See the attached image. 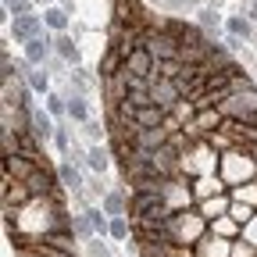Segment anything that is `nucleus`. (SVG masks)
<instances>
[{
  "label": "nucleus",
  "instance_id": "obj_1",
  "mask_svg": "<svg viewBox=\"0 0 257 257\" xmlns=\"http://www.w3.org/2000/svg\"><path fill=\"white\" fill-rule=\"evenodd\" d=\"M128 211H133L136 221H168V218L175 214L165 193H133Z\"/></svg>",
  "mask_w": 257,
  "mask_h": 257
},
{
  "label": "nucleus",
  "instance_id": "obj_2",
  "mask_svg": "<svg viewBox=\"0 0 257 257\" xmlns=\"http://www.w3.org/2000/svg\"><path fill=\"white\" fill-rule=\"evenodd\" d=\"M246 157H250V150H246ZM246 157H243V150H225L221 161H218V175L229 182V186L253 182V175H257V161H246Z\"/></svg>",
  "mask_w": 257,
  "mask_h": 257
},
{
  "label": "nucleus",
  "instance_id": "obj_3",
  "mask_svg": "<svg viewBox=\"0 0 257 257\" xmlns=\"http://www.w3.org/2000/svg\"><path fill=\"white\" fill-rule=\"evenodd\" d=\"M207 232H211V221H207L204 214H189V207L172 214V236H175V243H189V246H197Z\"/></svg>",
  "mask_w": 257,
  "mask_h": 257
},
{
  "label": "nucleus",
  "instance_id": "obj_4",
  "mask_svg": "<svg viewBox=\"0 0 257 257\" xmlns=\"http://www.w3.org/2000/svg\"><path fill=\"white\" fill-rule=\"evenodd\" d=\"M150 96H154V104H161L165 111H175V104L182 100V89H179L175 79L154 72V75H150Z\"/></svg>",
  "mask_w": 257,
  "mask_h": 257
},
{
  "label": "nucleus",
  "instance_id": "obj_5",
  "mask_svg": "<svg viewBox=\"0 0 257 257\" xmlns=\"http://www.w3.org/2000/svg\"><path fill=\"white\" fill-rule=\"evenodd\" d=\"M121 72H133V75H154L157 72V57L150 54V47H136L133 54L121 57Z\"/></svg>",
  "mask_w": 257,
  "mask_h": 257
},
{
  "label": "nucleus",
  "instance_id": "obj_6",
  "mask_svg": "<svg viewBox=\"0 0 257 257\" xmlns=\"http://www.w3.org/2000/svg\"><path fill=\"white\" fill-rule=\"evenodd\" d=\"M40 165H43V161L29 157V154H11V157H4V179H22L25 182Z\"/></svg>",
  "mask_w": 257,
  "mask_h": 257
},
{
  "label": "nucleus",
  "instance_id": "obj_7",
  "mask_svg": "<svg viewBox=\"0 0 257 257\" xmlns=\"http://www.w3.org/2000/svg\"><path fill=\"white\" fill-rule=\"evenodd\" d=\"M133 121H136L140 128H157V125L168 121V111L161 107V104H143V107L133 104Z\"/></svg>",
  "mask_w": 257,
  "mask_h": 257
},
{
  "label": "nucleus",
  "instance_id": "obj_8",
  "mask_svg": "<svg viewBox=\"0 0 257 257\" xmlns=\"http://www.w3.org/2000/svg\"><path fill=\"white\" fill-rule=\"evenodd\" d=\"M40 32H43V22H40L36 15H18V18H15V25H11L15 43H29V40H36Z\"/></svg>",
  "mask_w": 257,
  "mask_h": 257
},
{
  "label": "nucleus",
  "instance_id": "obj_9",
  "mask_svg": "<svg viewBox=\"0 0 257 257\" xmlns=\"http://www.w3.org/2000/svg\"><path fill=\"white\" fill-rule=\"evenodd\" d=\"M229 211H232V193H229V189L200 200V214H204L207 221H214V218H221V214H229Z\"/></svg>",
  "mask_w": 257,
  "mask_h": 257
},
{
  "label": "nucleus",
  "instance_id": "obj_10",
  "mask_svg": "<svg viewBox=\"0 0 257 257\" xmlns=\"http://www.w3.org/2000/svg\"><path fill=\"white\" fill-rule=\"evenodd\" d=\"M229 253H232V239H225L218 232H207L197 243V257H229Z\"/></svg>",
  "mask_w": 257,
  "mask_h": 257
},
{
  "label": "nucleus",
  "instance_id": "obj_11",
  "mask_svg": "<svg viewBox=\"0 0 257 257\" xmlns=\"http://www.w3.org/2000/svg\"><path fill=\"white\" fill-rule=\"evenodd\" d=\"M32 133H36L40 140H50L57 133V125H54V114L43 111V107H32Z\"/></svg>",
  "mask_w": 257,
  "mask_h": 257
},
{
  "label": "nucleus",
  "instance_id": "obj_12",
  "mask_svg": "<svg viewBox=\"0 0 257 257\" xmlns=\"http://www.w3.org/2000/svg\"><path fill=\"white\" fill-rule=\"evenodd\" d=\"M211 232H218V236H225V239H239V236H243V225H239L232 214H221V218L211 221Z\"/></svg>",
  "mask_w": 257,
  "mask_h": 257
},
{
  "label": "nucleus",
  "instance_id": "obj_13",
  "mask_svg": "<svg viewBox=\"0 0 257 257\" xmlns=\"http://www.w3.org/2000/svg\"><path fill=\"white\" fill-rule=\"evenodd\" d=\"M47 50H50V43H47L43 32H40L36 40L25 43V61H29V64H43V61H47Z\"/></svg>",
  "mask_w": 257,
  "mask_h": 257
},
{
  "label": "nucleus",
  "instance_id": "obj_14",
  "mask_svg": "<svg viewBox=\"0 0 257 257\" xmlns=\"http://www.w3.org/2000/svg\"><path fill=\"white\" fill-rule=\"evenodd\" d=\"M57 179H61V186H64V189H72V193H79V189H82V175H79V168L72 165V161H64V165L57 168Z\"/></svg>",
  "mask_w": 257,
  "mask_h": 257
},
{
  "label": "nucleus",
  "instance_id": "obj_15",
  "mask_svg": "<svg viewBox=\"0 0 257 257\" xmlns=\"http://www.w3.org/2000/svg\"><path fill=\"white\" fill-rule=\"evenodd\" d=\"M86 165H89L96 175H104L107 165H111V154H107L104 147H89V150H86Z\"/></svg>",
  "mask_w": 257,
  "mask_h": 257
},
{
  "label": "nucleus",
  "instance_id": "obj_16",
  "mask_svg": "<svg viewBox=\"0 0 257 257\" xmlns=\"http://www.w3.org/2000/svg\"><path fill=\"white\" fill-rule=\"evenodd\" d=\"M86 214H89V225H93V236H111V221L104 218L107 211H100V207H89Z\"/></svg>",
  "mask_w": 257,
  "mask_h": 257
},
{
  "label": "nucleus",
  "instance_id": "obj_17",
  "mask_svg": "<svg viewBox=\"0 0 257 257\" xmlns=\"http://www.w3.org/2000/svg\"><path fill=\"white\" fill-rule=\"evenodd\" d=\"M229 193H232V200H243V204L257 207V182H246V186H232Z\"/></svg>",
  "mask_w": 257,
  "mask_h": 257
},
{
  "label": "nucleus",
  "instance_id": "obj_18",
  "mask_svg": "<svg viewBox=\"0 0 257 257\" xmlns=\"http://www.w3.org/2000/svg\"><path fill=\"white\" fill-rule=\"evenodd\" d=\"M43 22H47L54 32H64V29H68V15H64L61 8H50V11L43 15Z\"/></svg>",
  "mask_w": 257,
  "mask_h": 257
},
{
  "label": "nucleus",
  "instance_id": "obj_19",
  "mask_svg": "<svg viewBox=\"0 0 257 257\" xmlns=\"http://www.w3.org/2000/svg\"><path fill=\"white\" fill-rule=\"evenodd\" d=\"M104 211H107L111 218L125 214V197H121V193H107V197H104Z\"/></svg>",
  "mask_w": 257,
  "mask_h": 257
},
{
  "label": "nucleus",
  "instance_id": "obj_20",
  "mask_svg": "<svg viewBox=\"0 0 257 257\" xmlns=\"http://www.w3.org/2000/svg\"><path fill=\"white\" fill-rule=\"evenodd\" d=\"M68 118H75V121H89V107H86L82 96H72V100H68Z\"/></svg>",
  "mask_w": 257,
  "mask_h": 257
},
{
  "label": "nucleus",
  "instance_id": "obj_21",
  "mask_svg": "<svg viewBox=\"0 0 257 257\" xmlns=\"http://www.w3.org/2000/svg\"><path fill=\"white\" fill-rule=\"evenodd\" d=\"M229 214H232L239 225H246V221L257 214V207H250V204H243V200H232V211H229Z\"/></svg>",
  "mask_w": 257,
  "mask_h": 257
},
{
  "label": "nucleus",
  "instance_id": "obj_22",
  "mask_svg": "<svg viewBox=\"0 0 257 257\" xmlns=\"http://www.w3.org/2000/svg\"><path fill=\"white\" fill-rule=\"evenodd\" d=\"M229 257H257V246L239 236V239H232V253H229Z\"/></svg>",
  "mask_w": 257,
  "mask_h": 257
},
{
  "label": "nucleus",
  "instance_id": "obj_23",
  "mask_svg": "<svg viewBox=\"0 0 257 257\" xmlns=\"http://www.w3.org/2000/svg\"><path fill=\"white\" fill-rule=\"evenodd\" d=\"M47 111H50L54 118L68 114V100H64V96H57V93H50V96H47Z\"/></svg>",
  "mask_w": 257,
  "mask_h": 257
},
{
  "label": "nucleus",
  "instance_id": "obj_24",
  "mask_svg": "<svg viewBox=\"0 0 257 257\" xmlns=\"http://www.w3.org/2000/svg\"><path fill=\"white\" fill-rule=\"evenodd\" d=\"M57 54H61L64 61H72V64L79 61V50H75V43H72L68 36H61V40H57Z\"/></svg>",
  "mask_w": 257,
  "mask_h": 257
},
{
  "label": "nucleus",
  "instance_id": "obj_25",
  "mask_svg": "<svg viewBox=\"0 0 257 257\" xmlns=\"http://www.w3.org/2000/svg\"><path fill=\"white\" fill-rule=\"evenodd\" d=\"M128 221H125V214H118V218H111V239H128Z\"/></svg>",
  "mask_w": 257,
  "mask_h": 257
},
{
  "label": "nucleus",
  "instance_id": "obj_26",
  "mask_svg": "<svg viewBox=\"0 0 257 257\" xmlns=\"http://www.w3.org/2000/svg\"><path fill=\"white\" fill-rule=\"evenodd\" d=\"M29 86H32V93H47V89H50L47 72H29Z\"/></svg>",
  "mask_w": 257,
  "mask_h": 257
},
{
  "label": "nucleus",
  "instance_id": "obj_27",
  "mask_svg": "<svg viewBox=\"0 0 257 257\" xmlns=\"http://www.w3.org/2000/svg\"><path fill=\"white\" fill-rule=\"evenodd\" d=\"M229 32H232V36H250V22L246 18H229Z\"/></svg>",
  "mask_w": 257,
  "mask_h": 257
},
{
  "label": "nucleus",
  "instance_id": "obj_28",
  "mask_svg": "<svg viewBox=\"0 0 257 257\" xmlns=\"http://www.w3.org/2000/svg\"><path fill=\"white\" fill-rule=\"evenodd\" d=\"M72 225H75V236H89V232H93L89 214H86V218H72Z\"/></svg>",
  "mask_w": 257,
  "mask_h": 257
},
{
  "label": "nucleus",
  "instance_id": "obj_29",
  "mask_svg": "<svg viewBox=\"0 0 257 257\" xmlns=\"http://www.w3.org/2000/svg\"><path fill=\"white\" fill-rule=\"evenodd\" d=\"M243 239H250V243L257 246V214H253V218L243 225Z\"/></svg>",
  "mask_w": 257,
  "mask_h": 257
},
{
  "label": "nucleus",
  "instance_id": "obj_30",
  "mask_svg": "<svg viewBox=\"0 0 257 257\" xmlns=\"http://www.w3.org/2000/svg\"><path fill=\"white\" fill-rule=\"evenodd\" d=\"M54 140H57V147H61V150H72V140H68V133H64V128H57Z\"/></svg>",
  "mask_w": 257,
  "mask_h": 257
},
{
  "label": "nucleus",
  "instance_id": "obj_31",
  "mask_svg": "<svg viewBox=\"0 0 257 257\" xmlns=\"http://www.w3.org/2000/svg\"><path fill=\"white\" fill-rule=\"evenodd\" d=\"M86 133H89L93 140H100V136H104V128H100V121H86Z\"/></svg>",
  "mask_w": 257,
  "mask_h": 257
},
{
  "label": "nucleus",
  "instance_id": "obj_32",
  "mask_svg": "<svg viewBox=\"0 0 257 257\" xmlns=\"http://www.w3.org/2000/svg\"><path fill=\"white\" fill-rule=\"evenodd\" d=\"M89 250H93V257H111V253L104 250V243H100V239H96V243H89Z\"/></svg>",
  "mask_w": 257,
  "mask_h": 257
},
{
  "label": "nucleus",
  "instance_id": "obj_33",
  "mask_svg": "<svg viewBox=\"0 0 257 257\" xmlns=\"http://www.w3.org/2000/svg\"><path fill=\"white\" fill-rule=\"evenodd\" d=\"M11 15H15V18H18V15H29V0H18V4L11 8Z\"/></svg>",
  "mask_w": 257,
  "mask_h": 257
},
{
  "label": "nucleus",
  "instance_id": "obj_34",
  "mask_svg": "<svg viewBox=\"0 0 257 257\" xmlns=\"http://www.w3.org/2000/svg\"><path fill=\"white\" fill-rule=\"evenodd\" d=\"M15 4H18V0H4V8H8V11H11V8H15Z\"/></svg>",
  "mask_w": 257,
  "mask_h": 257
}]
</instances>
